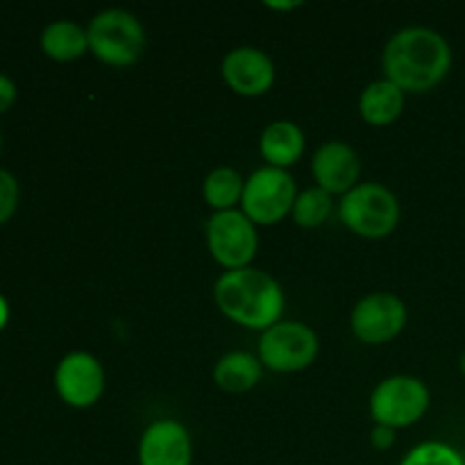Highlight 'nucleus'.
<instances>
[{"mask_svg": "<svg viewBox=\"0 0 465 465\" xmlns=\"http://www.w3.org/2000/svg\"><path fill=\"white\" fill-rule=\"evenodd\" d=\"M452 45L440 32L413 25L398 30L384 45L381 71L404 94H430L452 71Z\"/></svg>", "mask_w": 465, "mask_h": 465, "instance_id": "1", "label": "nucleus"}, {"mask_svg": "<svg viewBox=\"0 0 465 465\" xmlns=\"http://www.w3.org/2000/svg\"><path fill=\"white\" fill-rule=\"evenodd\" d=\"M213 302L234 325L266 331L282 321L286 295L271 272L250 266L223 272L213 284Z\"/></svg>", "mask_w": 465, "mask_h": 465, "instance_id": "2", "label": "nucleus"}, {"mask_svg": "<svg viewBox=\"0 0 465 465\" xmlns=\"http://www.w3.org/2000/svg\"><path fill=\"white\" fill-rule=\"evenodd\" d=\"M86 36L89 53L112 68L134 66L143 57L148 44L143 23L121 7H109L95 14L86 25Z\"/></svg>", "mask_w": 465, "mask_h": 465, "instance_id": "3", "label": "nucleus"}, {"mask_svg": "<svg viewBox=\"0 0 465 465\" xmlns=\"http://www.w3.org/2000/svg\"><path fill=\"white\" fill-rule=\"evenodd\" d=\"M400 216L398 195L380 182H359L339 203L341 223L366 241H381L393 234Z\"/></svg>", "mask_w": 465, "mask_h": 465, "instance_id": "4", "label": "nucleus"}, {"mask_svg": "<svg viewBox=\"0 0 465 465\" xmlns=\"http://www.w3.org/2000/svg\"><path fill=\"white\" fill-rule=\"evenodd\" d=\"M371 418L375 425L407 430L425 418L431 407L430 386L413 375H391L371 393Z\"/></svg>", "mask_w": 465, "mask_h": 465, "instance_id": "5", "label": "nucleus"}, {"mask_svg": "<svg viewBox=\"0 0 465 465\" xmlns=\"http://www.w3.org/2000/svg\"><path fill=\"white\" fill-rule=\"evenodd\" d=\"M321 352L318 334L300 321H280L271 330L262 331L257 357L263 368L280 375L307 371Z\"/></svg>", "mask_w": 465, "mask_h": 465, "instance_id": "6", "label": "nucleus"}, {"mask_svg": "<svg viewBox=\"0 0 465 465\" xmlns=\"http://www.w3.org/2000/svg\"><path fill=\"white\" fill-rule=\"evenodd\" d=\"M298 193L300 191L289 171L262 166L245 177L241 212L257 227L277 225L291 216Z\"/></svg>", "mask_w": 465, "mask_h": 465, "instance_id": "7", "label": "nucleus"}, {"mask_svg": "<svg viewBox=\"0 0 465 465\" xmlns=\"http://www.w3.org/2000/svg\"><path fill=\"white\" fill-rule=\"evenodd\" d=\"M204 236L209 254L225 272L250 268L259 252L257 225L241 209L213 213Z\"/></svg>", "mask_w": 465, "mask_h": 465, "instance_id": "8", "label": "nucleus"}, {"mask_svg": "<svg viewBox=\"0 0 465 465\" xmlns=\"http://www.w3.org/2000/svg\"><path fill=\"white\" fill-rule=\"evenodd\" d=\"M409 322V309L402 298L389 291L368 293L354 304L350 327L363 345H386L398 339Z\"/></svg>", "mask_w": 465, "mask_h": 465, "instance_id": "9", "label": "nucleus"}, {"mask_svg": "<svg viewBox=\"0 0 465 465\" xmlns=\"http://www.w3.org/2000/svg\"><path fill=\"white\" fill-rule=\"evenodd\" d=\"M107 386L104 366L98 357L84 350L68 352L54 368L57 395L73 409H89L100 402Z\"/></svg>", "mask_w": 465, "mask_h": 465, "instance_id": "10", "label": "nucleus"}, {"mask_svg": "<svg viewBox=\"0 0 465 465\" xmlns=\"http://www.w3.org/2000/svg\"><path fill=\"white\" fill-rule=\"evenodd\" d=\"M221 75L227 89L241 98H262L275 86L277 71L266 50L239 45L223 57Z\"/></svg>", "mask_w": 465, "mask_h": 465, "instance_id": "11", "label": "nucleus"}, {"mask_svg": "<svg viewBox=\"0 0 465 465\" xmlns=\"http://www.w3.org/2000/svg\"><path fill=\"white\" fill-rule=\"evenodd\" d=\"M139 465H193V439L180 420L150 422L136 448Z\"/></svg>", "mask_w": 465, "mask_h": 465, "instance_id": "12", "label": "nucleus"}, {"mask_svg": "<svg viewBox=\"0 0 465 465\" xmlns=\"http://www.w3.org/2000/svg\"><path fill=\"white\" fill-rule=\"evenodd\" d=\"M312 175L316 186L343 198L361 182V157L345 141H327L313 153Z\"/></svg>", "mask_w": 465, "mask_h": 465, "instance_id": "13", "label": "nucleus"}, {"mask_svg": "<svg viewBox=\"0 0 465 465\" xmlns=\"http://www.w3.org/2000/svg\"><path fill=\"white\" fill-rule=\"evenodd\" d=\"M304 150H307V136L302 127L286 118L268 123L259 136V153L266 166L289 171L302 159Z\"/></svg>", "mask_w": 465, "mask_h": 465, "instance_id": "14", "label": "nucleus"}, {"mask_svg": "<svg viewBox=\"0 0 465 465\" xmlns=\"http://www.w3.org/2000/svg\"><path fill=\"white\" fill-rule=\"evenodd\" d=\"M407 94L391 80L371 82L359 95V116L372 127H389L402 116Z\"/></svg>", "mask_w": 465, "mask_h": 465, "instance_id": "15", "label": "nucleus"}, {"mask_svg": "<svg viewBox=\"0 0 465 465\" xmlns=\"http://www.w3.org/2000/svg\"><path fill=\"white\" fill-rule=\"evenodd\" d=\"M262 375L263 366L257 354L243 352V350L223 354L216 361V366H213V381H216V386L232 395H241L257 389Z\"/></svg>", "mask_w": 465, "mask_h": 465, "instance_id": "16", "label": "nucleus"}, {"mask_svg": "<svg viewBox=\"0 0 465 465\" xmlns=\"http://www.w3.org/2000/svg\"><path fill=\"white\" fill-rule=\"evenodd\" d=\"M41 50L54 62H77L89 53L86 27L68 18L53 21L41 32Z\"/></svg>", "mask_w": 465, "mask_h": 465, "instance_id": "17", "label": "nucleus"}, {"mask_svg": "<svg viewBox=\"0 0 465 465\" xmlns=\"http://www.w3.org/2000/svg\"><path fill=\"white\" fill-rule=\"evenodd\" d=\"M245 189V177L232 166H218L207 173L203 182V198L213 213L232 212L241 207Z\"/></svg>", "mask_w": 465, "mask_h": 465, "instance_id": "18", "label": "nucleus"}, {"mask_svg": "<svg viewBox=\"0 0 465 465\" xmlns=\"http://www.w3.org/2000/svg\"><path fill=\"white\" fill-rule=\"evenodd\" d=\"M331 212H334V195L322 191L321 186H309V189L300 191L295 198L291 218L302 230H316L330 221Z\"/></svg>", "mask_w": 465, "mask_h": 465, "instance_id": "19", "label": "nucleus"}, {"mask_svg": "<svg viewBox=\"0 0 465 465\" xmlns=\"http://www.w3.org/2000/svg\"><path fill=\"white\" fill-rule=\"evenodd\" d=\"M400 465H465V457L443 440H425L409 450Z\"/></svg>", "mask_w": 465, "mask_h": 465, "instance_id": "20", "label": "nucleus"}, {"mask_svg": "<svg viewBox=\"0 0 465 465\" xmlns=\"http://www.w3.org/2000/svg\"><path fill=\"white\" fill-rule=\"evenodd\" d=\"M18 195H21V189H18L16 177L0 168V223H7L14 216L18 207Z\"/></svg>", "mask_w": 465, "mask_h": 465, "instance_id": "21", "label": "nucleus"}, {"mask_svg": "<svg viewBox=\"0 0 465 465\" xmlns=\"http://www.w3.org/2000/svg\"><path fill=\"white\" fill-rule=\"evenodd\" d=\"M395 440H398V430H391V427L384 425H375L371 430V443L377 452H389Z\"/></svg>", "mask_w": 465, "mask_h": 465, "instance_id": "22", "label": "nucleus"}, {"mask_svg": "<svg viewBox=\"0 0 465 465\" xmlns=\"http://www.w3.org/2000/svg\"><path fill=\"white\" fill-rule=\"evenodd\" d=\"M14 100H16V84H14L12 77L0 73V114L7 112L14 104Z\"/></svg>", "mask_w": 465, "mask_h": 465, "instance_id": "23", "label": "nucleus"}, {"mask_svg": "<svg viewBox=\"0 0 465 465\" xmlns=\"http://www.w3.org/2000/svg\"><path fill=\"white\" fill-rule=\"evenodd\" d=\"M263 7L271 9V12H293V9L302 7V3H300V0H284V3H277V0H266V3H263Z\"/></svg>", "mask_w": 465, "mask_h": 465, "instance_id": "24", "label": "nucleus"}, {"mask_svg": "<svg viewBox=\"0 0 465 465\" xmlns=\"http://www.w3.org/2000/svg\"><path fill=\"white\" fill-rule=\"evenodd\" d=\"M7 321H9V304H7V300L0 295V330L7 325Z\"/></svg>", "mask_w": 465, "mask_h": 465, "instance_id": "25", "label": "nucleus"}, {"mask_svg": "<svg viewBox=\"0 0 465 465\" xmlns=\"http://www.w3.org/2000/svg\"><path fill=\"white\" fill-rule=\"evenodd\" d=\"M459 371H461V375L465 377V350L461 352V357H459Z\"/></svg>", "mask_w": 465, "mask_h": 465, "instance_id": "26", "label": "nucleus"}, {"mask_svg": "<svg viewBox=\"0 0 465 465\" xmlns=\"http://www.w3.org/2000/svg\"><path fill=\"white\" fill-rule=\"evenodd\" d=\"M0 145H3V136H0Z\"/></svg>", "mask_w": 465, "mask_h": 465, "instance_id": "27", "label": "nucleus"}]
</instances>
